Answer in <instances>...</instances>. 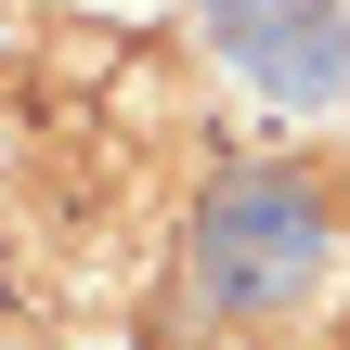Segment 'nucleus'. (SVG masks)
Instances as JSON below:
<instances>
[{
    "label": "nucleus",
    "mask_w": 350,
    "mask_h": 350,
    "mask_svg": "<svg viewBox=\"0 0 350 350\" xmlns=\"http://www.w3.org/2000/svg\"><path fill=\"white\" fill-rule=\"evenodd\" d=\"M325 260H338V221H325L312 182L260 169V182H221L195 208V299L208 312H286V299L325 286Z\"/></svg>",
    "instance_id": "obj_1"
},
{
    "label": "nucleus",
    "mask_w": 350,
    "mask_h": 350,
    "mask_svg": "<svg viewBox=\"0 0 350 350\" xmlns=\"http://www.w3.org/2000/svg\"><path fill=\"white\" fill-rule=\"evenodd\" d=\"M208 39L273 91V104H325L350 78V26L338 0H208Z\"/></svg>",
    "instance_id": "obj_2"
}]
</instances>
